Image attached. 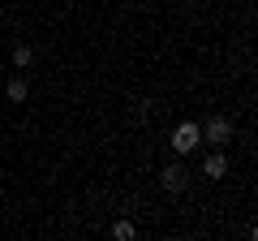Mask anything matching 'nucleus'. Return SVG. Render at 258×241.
<instances>
[{"label":"nucleus","mask_w":258,"mask_h":241,"mask_svg":"<svg viewBox=\"0 0 258 241\" xmlns=\"http://www.w3.org/2000/svg\"><path fill=\"white\" fill-rule=\"evenodd\" d=\"M198 142H203V134H198V125H194V120H181V125L172 130V151H176V155L198 151Z\"/></svg>","instance_id":"1"},{"label":"nucleus","mask_w":258,"mask_h":241,"mask_svg":"<svg viewBox=\"0 0 258 241\" xmlns=\"http://www.w3.org/2000/svg\"><path fill=\"white\" fill-rule=\"evenodd\" d=\"M198 134H203V142H211V147H224V142L232 138V120L228 116H211Z\"/></svg>","instance_id":"2"},{"label":"nucleus","mask_w":258,"mask_h":241,"mask_svg":"<svg viewBox=\"0 0 258 241\" xmlns=\"http://www.w3.org/2000/svg\"><path fill=\"white\" fill-rule=\"evenodd\" d=\"M159 186H164V190H168V194H181V190H185V186H189V172H185V168H181V164H168V168H164V172H159Z\"/></svg>","instance_id":"3"},{"label":"nucleus","mask_w":258,"mask_h":241,"mask_svg":"<svg viewBox=\"0 0 258 241\" xmlns=\"http://www.w3.org/2000/svg\"><path fill=\"white\" fill-rule=\"evenodd\" d=\"M224 172H228V155H224V151H211V155L203 159V176H211V181H220Z\"/></svg>","instance_id":"4"},{"label":"nucleus","mask_w":258,"mask_h":241,"mask_svg":"<svg viewBox=\"0 0 258 241\" xmlns=\"http://www.w3.org/2000/svg\"><path fill=\"white\" fill-rule=\"evenodd\" d=\"M26 95H30L26 78H22V74H18V78H9V99H13V103H22V99H26Z\"/></svg>","instance_id":"5"},{"label":"nucleus","mask_w":258,"mask_h":241,"mask_svg":"<svg viewBox=\"0 0 258 241\" xmlns=\"http://www.w3.org/2000/svg\"><path fill=\"white\" fill-rule=\"evenodd\" d=\"M30 61H35V52H30V43H18V47H13V65H18V69H26Z\"/></svg>","instance_id":"6"},{"label":"nucleus","mask_w":258,"mask_h":241,"mask_svg":"<svg viewBox=\"0 0 258 241\" xmlns=\"http://www.w3.org/2000/svg\"><path fill=\"white\" fill-rule=\"evenodd\" d=\"M134 232H138V228H134V220H116V224H112V237H116V241H129Z\"/></svg>","instance_id":"7"},{"label":"nucleus","mask_w":258,"mask_h":241,"mask_svg":"<svg viewBox=\"0 0 258 241\" xmlns=\"http://www.w3.org/2000/svg\"><path fill=\"white\" fill-rule=\"evenodd\" d=\"M147 112H151V103H147V99H134V116L142 120V116H147Z\"/></svg>","instance_id":"8"}]
</instances>
